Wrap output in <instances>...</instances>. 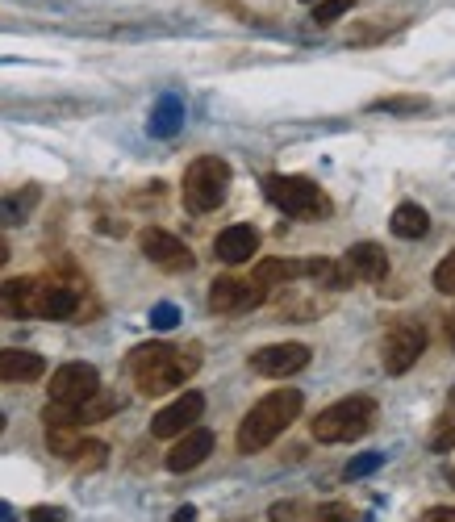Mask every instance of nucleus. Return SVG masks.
I'll return each instance as SVG.
<instances>
[{
  "label": "nucleus",
  "mask_w": 455,
  "mask_h": 522,
  "mask_svg": "<svg viewBox=\"0 0 455 522\" xmlns=\"http://www.w3.org/2000/svg\"><path fill=\"white\" fill-rule=\"evenodd\" d=\"M343 268L351 280H364V284H380L389 276V251L380 243H355L343 255Z\"/></svg>",
  "instance_id": "nucleus-15"
},
{
  "label": "nucleus",
  "mask_w": 455,
  "mask_h": 522,
  "mask_svg": "<svg viewBox=\"0 0 455 522\" xmlns=\"http://www.w3.org/2000/svg\"><path fill=\"white\" fill-rule=\"evenodd\" d=\"M80 314V293L71 284L55 280V276H42L38 280V301H34V318H46V322H67Z\"/></svg>",
  "instance_id": "nucleus-13"
},
{
  "label": "nucleus",
  "mask_w": 455,
  "mask_h": 522,
  "mask_svg": "<svg viewBox=\"0 0 455 522\" xmlns=\"http://www.w3.org/2000/svg\"><path fill=\"white\" fill-rule=\"evenodd\" d=\"M301 401H305V397H301L297 389H276V393H268V397H259L255 406L247 410V418L238 422V435H234L238 452L255 456V452H263V447H272V443L297 422Z\"/></svg>",
  "instance_id": "nucleus-2"
},
{
  "label": "nucleus",
  "mask_w": 455,
  "mask_h": 522,
  "mask_svg": "<svg viewBox=\"0 0 455 522\" xmlns=\"http://www.w3.org/2000/svg\"><path fill=\"white\" fill-rule=\"evenodd\" d=\"M38 205V188H21V193H9V197H0V226H21L34 213Z\"/></svg>",
  "instance_id": "nucleus-22"
},
{
  "label": "nucleus",
  "mask_w": 455,
  "mask_h": 522,
  "mask_svg": "<svg viewBox=\"0 0 455 522\" xmlns=\"http://www.w3.org/2000/svg\"><path fill=\"white\" fill-rule=\"evenodd\" d=\"M259 251V230L251 222H238V226H226L218 239H213V255L222 259V264H247V259Z\"/></svg>",
  "instance_id": "nucleus-16"
},
{
  "label": "nucleus",
  "mask_w": 455,
  "mask_h": 522,
  "mask_svg": "<svg viewBox=\"0 0 455 522\" xmlns=\"http://www.w3.org/2000/svg\"><path fill=\"white\" fill-rule=\"evenodd\" d=\"M263 193H268V201L284 213V218H297V222L330 218V197L305 176H268L263 180Z\"/></svg>",
  "instance_id": "nucleus-3"
},
{
  "label": "nucleus",
  "mask_w": 455,
  "mask_h": 522,
  "mask_svg": "<svg viewBox=\"0 0 455 522\" xmlns=\"http://www.w3.org/2000/svg\"><path fill=\"white\" fill-rule=\"evenodd\" d=\"M184 126V101L180 97H163L151 113V134L155 138H172Z\"/></svg>",
  "instance_id": "nucleus-23"
},
{
  "label": "nucleus",
  "mask_w": 455,
  "mask_h": 522,
  "mask_svg": "<svg viewBox=\"0 0 455 522\" xmlns=\"http://www.w3.org/2000/svg\"><path fill=\"white\" fill-rule=\"evenodd\" d=\"M309 522H359V514L347 502H326V506L314 510V518H309Z\"/></svg>",
  "instance_id": "nucleus-31"
},
{
  "label": "nucleus",
  "mask_w": 455,
  "mask_h": 522,
  "mask_svg": "<svg viewBox=\"0 0 455 522\" xmlns=\"http://www.w3.org/2000/svg\"><path fill=\"white\" fill-rule=\"evenodd\" d=\"M351 9H355V0H318L314 21H318V26H334V21H339L343 13H351Z\"/></svg>",
  "instance_id": "nucleus-29"
},
{
  "label": "nucleus",
  "mask_w": 455,
  "mask_h": 522,
  "mask_svg": "<svg viewBox=\"0 0 455 522\" xmlns=\"http://www.w3.org/2000/svg\"><path fill=\"white\" fill-rule=\"evenodd\" d=\"M447 339H451V347H455V314L447 318Z\"/></svg>",
  "instance_id": "nucleus-38"
},
{
  "label": "nucleus",
  "mask_w": 455,
  "mask_h": 522,
  "mask_svg": "<svg viewBox=\"0 0 455 522\" xmlns=\"http://www.w3.org/2000/svg\"><path fill=\"white\" fill-rule=\"evenodd\" d=\"M0 522H17V514H13V506H5V502H0Z\"/></svg>",
  "instance_id": "nucleus-37"
},
{
  "label": "nucleus",
  "mask_w": 455,
  "mask_h": 522,
  "mask_svg": "<svg viewBox=\"0 0 455 522\" xmlns=\"http://www.w3.org/2000/svg\"><path fill=\"white\" fill-rule=\"evenodd\" d=\"M301 5H318V0H301Z\"/></svg>",
  "instance_id": "nucleus-40"
},
{
  "label": "nucleus",
  "mask_w": 455,
  "mask_h": 522,
  "mask_svg": "<svg viewBox=\"0 0 455 522\" xmlns=\"http://www.w3.org/2000/svg\"><path fill=\"white\" fill-rule=\"evenodd\" d=\"M92 393H101V372L92 364H63L51 376V401H63V406H76V401H88Z\"/></svg>",
  "instance_id": "nucleus-11"
},
{
  "label": "nucleus",
  "mask_w": 455,
  "mask_h": 522,
  "mask_svg": "<svg viewBox=\"0 0 455 522\" xmlns=\"http://www.w3.org/2000/svg\"><path fill=\"white\" fill-rule=\"evenodd\" d=\"M389 230L397 234V239H405V243L426 239V234H430V213L418 201H401L393 209V218H389Z\"/></svg>",
  "instance_id": "nucleus-19"
},
{
  "label": "nucleus",
  "mask_w": 455,
  "mask_h": 522,
  "mask_svg": "<svg viewBox=\"0 0 455 522\" xmlns=\"http://www.w3.org/2000/svg\"><path fill=\"white\" fill-rule=\"evenodd\" d=\"M426 109H430L426 97H389L372 105V113H426Z\"/></svg>",
  "instance_id": "nucleus-27"
},
{
  "label": "nucleus",
  "mask_w": 455,
  "mask_h": 522,
  "mask_svg": "<svg viewBox=\"0 0 455 522\" xmlns=\"http://www.w3.org/2000/svg\"><path fill=\"white\" fill-rule=\"evenodd\" d=\"M122 410V397L117 393H92L88 401H76V406H63V401H51V406L42 410V422L46 431L51 426H92V422H105Z\"/></svg>",
  "instance_id": "nucleus-7"
},
{
  "label": "nucleus",
  "mask_w": 455,
  "mask_h": 522,
  "mask_svg": "<svg viewBox=\"0 0 455 522\" xmlns=\"http://www.w3.org/2000/svg\"><path fill=\"white\" fill-rule=\"evenodd\" d=\"M301 276L314 280V284H322V289H347V284H355V280L347 276V268H343V259H326V255L301 259Z\"/></svg>",
  "instance_id": "nucleus-20"
},
{
  "label": "nucleus",
  "mask_w": 455,
  "mask_h": 522,
  "mask_svg": "<svg viewBox=\"0 0 455 522\" xmlns=\"http://www.w3.org/2000/svg\"><path fill=\"white\" fill-rule=\"evenodd\" d=\"M9 255H13V251H9V239H5V234H0V268L9 264Z\"/></svg>",
  "instance_id": "nucleus-36"
},
{
  "label": "nucleus",
  "mask_w": 455,
  "mask_h": 522,
  "mask_svg": "<svg viewBox=\"0 0 455 522\" xmlns=\"http://www.w3.org/2000/svg\"><path fill=\"white\" fill-rule=\"evenodd\" d=\"M418 522H455V506H430Z\"/></svg>",
  "instance_id": "nucleus-34"
},
{
  "label": "nucleus",
  "mask_w": 455,
  "mask_h": 522,
  "mask_svg": "<svg viewBox=\"0 0 455 522\" xmlns=\"http://www.w3.org/2000/svg\"><path fill=\"white\" fill-rule=\"evenodd\" d=\"M455 447V393L447 397V410L430 426V452H451Z\"/></svg>",
  "instance_id": "nucleus-24"
},
{
  "label": "nucleus",
  "mask_w": 455,
  "mask_h": 522,
  "mask_svg": "<svg viewBox=\"0 0 455 522\" xmlns=\"http://www.w3.org/2000/svg\"><path fill=\"white\" fill-rule=\"evenodd\" d=\"M138 247H142V255L151 259L155 268H163V272H193L197 268V255L184 247V239H176L172 230H159V226H147L138 234Z\"/></svg>",
  "instance_id": "nucleus-9"
},
{
  "label": "nucleus",
  "mask_w": 455,
  "mask_h": 522,
  "mask_svg": "<svg viewBox=\"0 0 455 522\" xmlns=\"http://www.w3.org/2000/svg\"><path fill=\"white\" fill-rule=\"evenodd\" d=\"M201 414H205V393H184L180 401L163 406V410L151 418V435H155V439L184 435V431H193V426L201 422Z\"/></svg>",
  "instance_id": "nucleus-12"
},
{
  "label": "nucleus",
  "mask_w": 455,
  "mask_h": 522,
  "mask_svg": "<svg viewBox=\"0 0 455 522\" xmlns=\"http://www.w3.org/2000/svg\"><path fill=\"white\" fill-rule=\"evenodd\" d=\"M126 368H130V376H134L138 393L163 397V393L180 389L188 376L197 372V351H176L172 343L151 339V343H142V347L130 351Z\"/></svg>",
  "instance_id": "nucleus-1"
},
{
  "label": "nucleus",
  "mask_w": 455,
  "mask_h": 522,
  "mask_svg": "<svg viewBox=\"0 0 455 522\" xmlns=\"http://www.w3.org/2000/svg\"><path fill=\"white\" fill-rule=\"evenodd\" d=\"M42 372H46V360H42L38 351H17V347L0 351V381L34 385V381H42Z\"/></svg>",
  "instance_id": "nucleus-18"
},
{
  "label": "nucleus",
  "mask_w": 455,
  "mask_h": 522,
  "mask_svg": "<svg viewBox=\"0 0 455 522\" xmlns=\"http://www.w3.org/2000/svg\"><path fill=\"white\" fill-rule=\"evenodd\" d=\"M435 289L443 293V297H455V251H447L443 259H439V268H435Z\"/></svg>",
  "instance_id": "nucleus-30"
},
{
  "label": "nucleus",
  "mask_w": 455,
  "mask_h": 522,
  "mask_svg": "<svg viewBox=\"0 0 455 522\" xmlns=\"http://www.w3.org/2000/svg\"><path fill=\"white\" fill-rule=\"evenodd\" d=\"M30 522H67V510L63 506H34Z\"/></svg>",
  "instance_id": "nucleus-33"
},
{
  "label": "nucleus",
  "mask_w": 455,
  "mask_h": 522,
  "mask_svg": "<svg viewBox=\"0 0 455 522\" xmlns=\"http://www.w3.org/2000/svg\"><path fill=\"white\" fill-rule=\"evenodd\" d=\"M426 351V330L414 322H397L385 330V343H380V360H385L389 376H405Z\"/></svg>",
  "instance_id": "nucleus-6"
},
{
  "label": "nucleus",
  "mask_w": 455,
  "mask_h": 522,
  "mask_svg": "<svg viewBox=\"0 0 455 522\" xmlns=\"http://www.w3.org/2000/svg\"><path fill=\"white\" fill-rule=\"evenodd\" d=\"M309 360H314V351H309L305 343H272V347H259V351L251 355V368H255L259 376L284 381V376L305 372Z\"/></svg>",
  "instance_id": "nucleus-10"
},
{
  "label": "nucleus",
  "mask_w": 455,
  "mask_h": 522,
  "mask_svg": "<svg viewBox=\"0 0 455 522\" xmlns=\"http://www.w3.org/2000/svg\"><path fill=\"white\" fill-rule=\"evenodd\" d=\"M180 322V310H176V305H159V310L151 314V326L155 330H172Z\"/></svg>",
  "instance_id": "nucleus-32"
},
{
  "label": "nucleus",
  "mask_w": 455,
  "mask_h": 522,
  "mask_svg": "<svg viewBox=\"0 0 455 522\" xmlns=\"http://www.w3.org/2000/svg\"><path fill=\"white\" fill-rule=\"evenodd\" d=\"M230 193V163L218 155H201L188 163L184 172V205L193 213H213L218 205H226Z\"/></svg>",
  "instance_id": "nucleus-5"
},
{
  "label": "nucleus",
  "mask_w": 455,
  "mask_h": 522,
  "mask_svg": "<svg viewBox=\"0 0 455 522\" xmlns=\"http://www.w3.org/2000/svg\"><path fill=\"white\" fill-rule=\"evenodd\" d=\"M372 422H376V401L355 393V397H343V401H334V406H326L309 431H314L318 443H347V439L368 435Z\"/></svg>",
  "instance_id": "nucleus-4"
},
{
  "label": "nucleus",
  "mask_w": 455,
  "mask_h": 522,
  "mask_svg": "<svg viewBox=\"0 0 455 522\" xmlns=\"http://www.w3.org/2000/svg\"><path fill=\"white\" fill-rule=\"evenodd\" d=\"M209 456H213V431H201V426H193V431L176 435L172 452H167V472H193V468H201Z\"/></svg>",
  "instance_id": "nucleus-14"
},
{
  "label": "nucleus",
  "mask_w": 455,
  "mask_h": 522,
  "mask_svg": "<svg viewBox=\"0 0 455 522\" xmlns=\"http://www.w3.org/2000/svg\"><path fill=\"white\" fill-rule=\"evenodd\" d=\"M84 443V435H80V426H51L46 431V447H51L55 456H63V460H71V452Z\"/></svg>",
  "instance_id": "nucleus-26"
},
{
  "label": "nucleus",
  "mask_w": 455,
  "mask_h": 522,
  "mask_svg": "<svg viewBox=\"0 0 455 522\" xmlns=\"http://www.w3.org/2000/svg\"><path fill=\"white\" fill-rule=\"evenodd\" d=\"M38 301V276H17L0 284V318H34Z\"/></svg>",
  "instance_id": "nucleus-17"
},
{
  "label": "nucleus",
  "mask_w": 455,
  "mask_h": 522,
  "mask_svg": "<svg viewBox=\"0 0 455 522\" xmlns=\"http://www.w3.org/2000/svg\"><path fill=\"white\" fill-rule=\"evenodd\" d=\"M272 522H297V502H280V506H272Z\"/></svg>",
  "instance_id": "nucleus-35"
},
{
  "label": "nucleus",
  "mask_w": 455,
  "mask_h": 522,
  "mask_svg": "<svg viewBox=\"0 0 455 522\" xmlns=\"http://www.w3.org/2000/svg\"><path fill=\"white\" fill-rule=\"evenodd\" d=\"M0 435H5V414H0Z\"/></svg>",
  "instance_id": "nucleus-39"
},
{
  "label": "nucleus",
  "mask_w": 455,
  "mask_h": 522,
  "mask_svg": "<svg viewBox=\"0 0 455 522\" xmlns=\"http://www.w3.org/2000/svg\"><path fill=\"white\" fill-rule=\"evenodd\" d=\"M263 301H268V289H263L255 276H218L209 289V310L213 314H247Z\"/></svg>",
  "instance_id": "nucleus-8"
},
{
  "label": "nucleus",
  "mask_w": 455,
  "mask_h": 522,
  "mask_svg": "<svg viewBox=\"0 0 455 522\" xmlns=\"http://www.w3.org/2000/svg\"><path fill=\"white\" fill-rule=\"evenodd\" d=\"M71 464H76L80 472H101L105 464H109V447L101 443V439H88L84 435V443L71 452Z\"/></svg>",
  "instance_id": "nucleus-25"
},
{
  "label": "nucleus",
  "mask_w": 455,
  "mask_h": 522,
  "mask_svg": "<svg viewBox=\"0 0 455 522\" xmlns=\"http://www.w3.org/2000/svg\"><path fill=\"white\" fill-rule=\"evenodd\" d=\"M451 485H455V481H451Z\"/></svg>",
  "instance_id": "nucleus-41"
},
{
  "label": "nucleus",
  "mask_w": 455,
  "mask_h": 522,
  "mask_svg": "<svg viewBox=\"0 0 455 522\" xmlns=\"http://www.w3.org/2000/svg\"><path fill=\"white\" fill-rule=\"evenodd\" d=\"M380 464H385V456H380V452H364V456H355V460L343 468V481H364L368 472H376Z\"/></svg>",
  "instance_id": "nucleus-28"
},
{
  "label": "nucleus",
  "mask_w": 455,
  "mask_h": 522,
  "mask_svg": "<svg viewBox=\"0 0 455 522\" xmlns=\"http://www.w3.org/2000/svg\"><path fill=\"white\" fill-rule=\"evenodd\" d=\"M263 289H280V284H289V280H301V259H263V264L251 272Z\"/></svg>",
  "instance_id": "nucleus-21"
}]
</instances>
